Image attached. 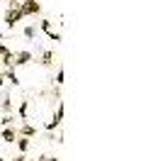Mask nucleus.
Returning <instances> with one entry per match:
<instances>
[{
	"label": "nucleus",
	"mask_w": 146,
	"mask_h": 161,
	"mask_svg": "<svg viewBox=\"0 0 146 161\" xmlns=\"http://www.w3.org/2000/svg\"><path fill=\"white\" fill-rule=\"evenodd\" d=\"M39 27H41V32H46V34H49V39H51V42H61V34L51 27V20H41V22H39Z\"/></svg>",
	"instance_id": "423d86ee"
},
{
	"label": "nucleus",
	"mask_w": 146,
	"mask_h": 161,
	"mask_svg": "<svg viewBox=\"0 0 146 161\" xmlns=\"http://www.w3.org/2000/svg\"><path fill=\"white\" fill-rule=\"evenodd\" d=\"M32 61H34V54H32V51H27V49L15 51V69H17V66H27Z\"/></svg>",
	"instance_id": "39448f33"
},
{
	"label": "nucleus",
	"mask_w": 146,
	"mask_h": 161,
	"mask_svg": "<svg viewBox=\"0 0 146 161\" xmlns=\"http://www.w3.org/2000/svg\"><path fill=\"white\" fill-rule=\"evenodd\" d=\"M8 125H15V115H5L0 120V127H8Z\"/></svg>",
	"instance_id": "2eb2a0df"
},
{
	"label": "nucleus",
	"mask_w": 146,
	"mask_h": 161,
	"mask_svg": "<svg viewBox=\"0 0 146 161\" xmlns=\"http://www.w3.org/2000/svg\"><path fill=\"white\" fill-rule=\"evenodd\" d=\"M0 108H3L5 112H10V110H12V98H10V95H5V98H3V105H0Z\"/></svg>",
	"instance_id": "4468645a"
},
{
	"label": "nucleus",
	"mask_w": 146,
	"mask_h": 161,
	"mask_svg": "<svg viewBox=\"0 0 146 161\" xmlns=\"http://www.w3.org/2000/svg\"><path fill=\"white\" fill-rule=\"evenodd\" d=\"M0 71H3V69H0Z\"/></svg>",
	"instance_id": "b1692460"
},
{
	"label": "nucleus",
	"mask_w": 146,
	"mask_h": 161,
	"mask_svg": "<svg viewBox=\"0 0 146 161\" xmlns=\"http://www.w3.org/2000/svg\"><path fill=\"white\" fill-rule=\"evenodd\" d=\"M39 64H41L44 69H51V66H54V51L46 49L44 54H41V61H39Z\"/></svg>",
	"instance_id": "9b49d317"
},
{
	"label": "nucleus",
	"mask_w": 146,
	"mask_h": 161,
	"mask_svg": "<svg viewBox=\"0 0 146 161\" xmlns=\"http://www.w3.org/2000/svg\"><path fill=\"white\" fill-rule=\"evenodd\" d=\"M17 134H22V137H37V127L29 125V122H22L17 127Z\"/></svg>",
	"instance_id": "6e6552de"
},
{
	"label": "nucleus",
	"mask_w": 146,
	"mask_h": 161,
	"mask_svg": "<svg viewBox=\"0 0 146 161\" xmlns=\"http://www.w3.org/2000/svg\"><path fill=\"white\" fill-rule=\"evenodd\" d=\"M24 37H27V39H34V37H37V27H34V25H27V27H24Z\"/></svg>",
	"instance_id": "ddd939ff"
},
{
	"label": "nucleus",
	"mask_w": 146,
	"mask_h": 161,
	"mask_svg": "<svg viewBox=\"0 0 146 161\" xmlns=\"http://www.w3.org/2000/svg\"><path fill=\"white\" fill-rule=\"evenodd\" d=\"M19 20H24L22 12H19V8H8V10H5V27H8V30H15V25H17Z\"/></svg>",
	"instance_id": "7ed1b4c3"
},
{
	"label": "nucleus",
	"mask_w": 146,
	"mask_h": 161,
	"mask_svg": "<svg viewBox=\"0 0 146 161\" xmlns=\"http://www.w3.org/2000/svg\"><path fill=\"white\" fill-rule=\"evenodd\" d=\"M8 8H19V0H8Z\"/></svg>",
	"instance_id": "6ab92c4d"
},
{
	"label": "nucleus",
	"mask_w": 146,
	"mask_h": 161,
	"mask_svg": "<svg viewBox=\"0 0 146 161\" xmlns=\"http://www.w3.org/2000/svg\"><path fill=\"white\" fill-rule=\"evenodd\" d=\"M63 78H66V73H63V69H58L56 71V80H54V83H56V86H63Z\"/></svg>",
	"instance_id": "dca6fc26"
},
{
	"label": "nucleus",
	"mask_w": 146,
	"mask_h": 161,
	"mask_svg": "<svg viewBox=\"0 0 146 161\" xmlns=\"http://www.w3.org/2000/svg\"><path fill=\"white\" fill-rule=\"evenodd\" d=\"M0 161H5V159H0Z\"/></svg>",
	"instance_id": "5701e85b"
},
{
	"label": "nucleus",
	"mask_w": 146,
	"mask_h": 161,
	"mask_svg": "<svg viewBox=\"0 0 146 161\" xmlns=\"http://www.w3.org/2000/svg\"><path fill=\"white\" fill-rule=\"evenodd\" d=\"M0 64H3V69H15V51H5L3 56H0Z\"/></svg>",
	"instance_id": "9d476101"
},
{
	"label": "nucleus",
	"mask_w": 146,
	"mask_h": 161,
	"mask_svg": "<svg viewBox=\"0 0 146 161\" xmlns=\"http://www.w3.org/2000/svg\"><path fill=\"white\" fill-rule=\"evenodd\" d=\"M19 12H22V17H34L41 12V3L37 0H19Z\"/></svg>",
	"instance_id": "f257e3e1"
},
{
	"label": "nucleus",
	"mask_w": 146,
	"mask_h": 161,
	"mask_svg": "<svg viewBox=\"0 0 146 161\" xmlns=\"http://www.w3.org/2000/svg\"><path fill=\"white\" fill-rule=\"evenodd\" d=\"M0 139L5 142V144H15V139H17V125L3 127V130H0Z\"/></svg>",
	"instance_id": "20e7f679"
},
{
	"label": "nucleus",
	"mask_w": 146,
	"mask_h": 161,
	"mask_svg": "<svg viewBox=\"0 0 146 161\" xmlns=\"http://www.w3.org/2000/svg\"><path fill=\"white\" fill-rule=\"evenodd\" d=\"M27 161H39V159H27Z\"/></svg>",
	"instance_id": "4be33fe9"
},
{
	"label": "nucleus",
	"mask_w": 146,
	"mask_h": 161,
	"mask_svg": "<svg viewBox=\"0 0 146 161\" xmlns=\"http://www.w3.org/2000/svg\"><path fill=\"white\" fill-rule=\"evenodd\" d=\"M15 147H17L19 154H27L29 147H32V137H22V134H17V139H15Z\"/></svg>",
	"instance_id": "0eeeda50"
},
{
	"label": "nucleus",
	"mask_w": 146,
	"mask_h": 161,
	"mask_svg": "<svg viewBox=\"0 0 146 161\" xmlns=\"http://www.w3.org/2000/svg\"><path fill=\"white\" fill-rule=\"evenodd\" d=\"M10 161H27V156H24V154H17V156H12Z\"/></svg>",
	"instance_id": "a211bd4d"
},
{
	"label": "nucleus",
	"mask_w": 146,
	"mask_h": 161,
	"mask_svg": "<svg viewBox=\"0 0 146 161\" xmlns=\"http://www.w3.org/2000/svg\"><path fill=\"white\" fill-rule=\"evenodd\" d=\"M0 73H3V78L8 80L10 86H15V88L19 86V78H17V73H15V69H3Z\"/></svg>",
	"instance_id": "1a4fd4ad"
},
{
	"label": "nucleus",
	"mask_w": 146,
	"mask_h": 161,
	"mask_svg": "<svg viewBox=\"0 0 146 161\" xmlns=\"http://www.w3.org/2000/svg\"><path fill=\"white\" fill-rule=\"evenodd\" d=\"M27 110H29V100L24 98V100L19 103V108H17V117L19 120H27Z\"/></svg>",
	"instance_id": "f8f14e48"
},
{
	"label": "nucleus",
	"mask_w": 146,
	"mask_h": 161,
	"mask_svg": "<svg viewBox=\"0 0 146 161\" xmlns=\"http://www.w3.org/2000/svg\"><path fill=\"white\" fill-rule=\"evenodd\" d=\"M39 161H58L56 156H46V154H41V156H39Z\"/></svg>",
	"instance_id": "f3484780"
},
{
	"label": "nucleus",
	"mask_w": 146,
	"mask_h": 161,
	"mask_svg": "<svg viewBox=\"0 0 146 161\" xmlns=\"http://www.w3.org/2000/svg\"><path fill=\"white\" fill-rule=\"evenodd\" d=\"M63 112H66V108H63V103L58 100V105H56V112H54V117L44 125L46 127V132H54V130H58L61 127V122H63Z\"/></svg>",
	"instance_id": "f03ea898"
},
{
	"label": "nucleus",
	"mask_w": 146,
	"mask_h": 161,
	"mask_svg": "<svg viewBox=\"0 0 146 161\" xmlns=\"http://www.w3.org/2000/svg\"><path fill=\"white\" fill-rule=\"evenodd\" d=\"M3 86H5V78H3V73H0V88H3Z\"/></svg>",
	"instance_id": "412c9836"
},
{
	"label": "nucleus",
	"mask_w": 146,
	"mask_h": 161,
	"mask_svg": "<svg viewBox=\"0 0 146 161\" xmlns=\"http://www.w3.org/2000/svg\"><path fill=\"white\" fill-rule=\"evenodd\" d=\"M5 51H8V47H5V44H3V42H0V56H3V54H5Z\"/></svg>",
	"instance_id": "aec40b11"
}]
</instances>
